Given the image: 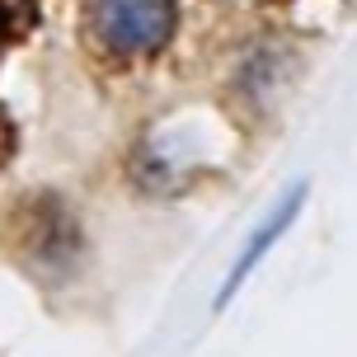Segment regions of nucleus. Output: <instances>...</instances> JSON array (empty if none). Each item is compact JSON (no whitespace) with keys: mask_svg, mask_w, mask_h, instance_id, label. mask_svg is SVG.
I'll return each instance as SVG.
<instances>
[{"mask_svg":"<svg viewBox=\"0 0 357 357\" xmlns=\"http://www.w3.org/2000/svg\"><path fill=\"white\" fill-rule=\"evenodd\" d=\"M89 19H94V38L113 56H151L169 43L178 5L174 0H94Z\"/></svg>","mask_w":357,"mask_h":357,"instance_id":"f257e3e1","label":"nucleus"},{"mask_svg":"<svg viewBox=\"0 0 357 357\" xmlns=\"http://www.w3.org/2000/svg\"><path fill=\"white\" fill-rule=\"evenodd\" d=\"M301 202H305V183H291V193H287L282 202H278V212H273V216L264 221V226H259V235H254L250 245H245V254L235 259V268H231V282H226V291H221V305H226V301L235 296V291L245 287V273H250V268L259 264V259H264L268 250H273V240H278V235H282L287 226L296 221V212H301Z\"/></svg>","mask_w":357,"mask_h":357,"instance_id":"f03ea898","label":"nucleus"},{"mask_svg":"<svg viewBox=\"0 0 357 357\" xmlns=\"http://www.w3.org/2000/svg\"><path fill=\"white\" fill-rule=\"evenodd\" d=\"M33 15H38L33 0H0V52L33 29Z\"/></svg>","mask_w":357,"mask_h":357,"instance_id":"7ed1b4c3","label":"nucleus"},{"mask_svg":"<svg viewBox=\"0 0 357 357\" xmlns=\"http://www.w3.org/2000/svg\"><path fill=\"white\" fill-rule=\"evenodd\" d=\"M15 146H19V132H15V118L0 108V169L10 165V155H15Z\"/></svg>","mask_w":357,"mask_h":357,"instance_id":"20e7f679","label":"nucleus"}]
</instances>
